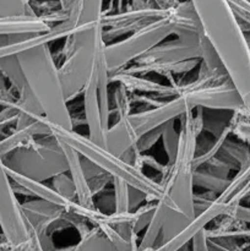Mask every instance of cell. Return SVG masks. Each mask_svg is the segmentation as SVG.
I'll return each instance as SVG.
<instances>
[{
  "label": "cell",
  "instance_id": "6da1fadb",
  "mask_svg": "<svg viewBox=\"0 0 250 251\" xmlns=\"http://www.w3.org/2000/svg\"><path fill=\"white\" fill-rule=\"evenodd\" d=\"M202 36L212 44L250 112V47L228 0H189Z\"/></svg>",
  "mask_w": 250,
  "mask_h": 251
},
{
  "label": "cell",
  "instance_id": "7a4b0ae2",
  "mask_svg": "<svg viewBox=\"0 0 250 251\" xmlns=\"http://www.w3.org/2000/svg\"><path fill=\"white\" fill-rule=\"evenodd\" d=\"M48 43H42L16 54L25 80L41 105L48 124L74 129L73 119L64 96L59 70Z\"/></svg>",
  "mask_w": 250,
  "mask_h": 251
},
{
  "label": "cell",
  "instance_id": "3957f363",
  "mask_svg": "<svg viewBox=\"0 0 250 251\" xmlns=\"http://www.w3.org/2000/svg\"><path fill=\"white\" fill-rule=\"evenodd\" d=\"M49 127H50L51 134L55 136L58 141L73 147L81 156L92 161L112 176L123 179L129 185L141 190L149 196L150 200L159 199L162 194L161 184L159 181H154L153 179L149 178L146 174L142 173L141 168L127 163L126 161L109 151L105 146L92 141L88 136H82L74 129H66V127L51 124H49Z\"/></svg>",
  "mask_w": 250,
  "mask_h": 251
},
{
  "label": "cell",
  "instance_id": "277c9868",
  "mask_svg": "<svg viewBox=\"0 0 250 251\" xmlns=\"http://www.w3.org/2000/svg\"><path fill=\"white\" fill-rule=\"evenodd\" d=\"M103 43L100 21L80 27L66 37L63 48L64 61L58 68L66 102L82 95L96 54Z\"/></svg>",
  "mask_w": 250,
  "mask_h": 251
},
{
  "label": "cell",
  "instance_id": "5b68a950",
  "mask_svg": "<svg viewBox=\"0 0 250 251\" xmlns=\"http://www.w3.org/2000/svg\"><path fill=\"white\" fill-rule=\"evenodd\" d=\"M2 158L9 169L38 181L69 172L65 154L53 134L32 137Z\"/></svg>",
  "mask_w": 250,
  "mask_h": 251
},
{
  "label": "cell",
  "instance_id": "8992f818",
  "mask_svg": "<svg viewBox=\"0 0 250 251\" xmlns=\"http://www.w3.org/2000/svg\"><path fill=\"white\" fill-rule=\"evenodd\" d=\"M0 227L2 235L12 249H37V242L31 227L21 210L12 181L7 174L2 154L0 153Z\"/></svg>",
  "mask_w": 250,
  "mask_h": 251
},
{
  "label": "cell",
  "instance_id": "52a82bcc",
  "mask_svg": "<svg viewBox=\"0 0 250 251\" xmlns=\"http://www.w3.org/2000/svg\"><path fill=\"white\" fill-rule=\"evenodd\" d=\"M103 0H78L75 24L77 28L100 21Z\"/></svg>",
  "mask_w": 250,
  "mask_h": 251
},
{
  "label": "cell",
  "instance_id": "ba28073f",
  "mask_svg": "<svg viewBox=\"0 0 250 251\" xmlns=\"http://www.w3.org/2000/svg\"><path fill=\"white\" fill-rule=\"evenodd\" d=\"M37 15L28 0H0V19Z\"/></svg>",
  "mask_w": 250,
  "mask_h": 251
},
{
  "label": "cell",
  "instance_id": "9c48e42d",
  "mask_svg": "<svg viewBox=\"0 0 250 251\" xmlns=\"http://www.w3.org/2000/svg\"><path fill=\"white\" fill-rule=\"evenodd\" d=\"M235 16L238 17L243 31L250 32V0H228Z\"/></svg>",
  "mask_w": 250,
  "mask_h": 251
},
{
  "label": "cell",
  "instance_id": "30bf717a",
  "mask_svg": "<svg viewBox=\"0 0 250 251\" xmlns=\"http://www.w3.org/2000/svg\"><path fill=\"white\" fill-rule=\"evenodd\" d=\"M59 5H60V9L63 10L64 12H66L69 21L75 26L76 29H77V27H76V24H75V20H76V12H77L78 0H59Z\"/></svg>",
  "mask_w": 250,
  "mask_h": 251
},
{
  "label": "cell",
  "instance_id": "8fae6325",
  "mask_svg": "<svg viewBox=\"0 0 250 251\" xmlns=\"http://www.w3.org/2000/svg\"><path fill=\"white\" fill-rule=\"evenodd\" d=\"M230 216L237 218V220L242 221V222L247 223V225H250V207H245V206L238 205Z\"/></svg>",
  "mask_w": 250,
  "mask_h": 251
},
{
  "label": "cell",
  "instance_id": "7c38bea8",
  "mask_svg": "<svg viewBox=\"0 0 250 251\" xmlns=\"http://www.w3.org/2000/svg\"><path fill=\"white\" fill-rule=\"evenodd\" d=\"M153 1L161 9H171V7L175 6L178 0H153Z\"/></svg>",
  "mask_w": 250,
  "mask_h": 251
},
{
  "label": "cell",
  "instance_id": "4fadbf2b",
  "mask_svg": "<svg viewBox=\"0 0 250 251\" xmlns=\"http://www.w3.org/2000/svg\"><path fill=\"white\" fill-rule=\"evenodd\" d=\"M2 56H5V51H4V49L0 47V58H2Z\"/></svg>",
  "mask_w": 250,
  "mask_h": 251
},
{
  "label": "cell",
  "instance_id": "5bb4252c",
  "mask_svg": "<svg viewBox=\"0 0 250 251\" xmlns=\"http://www.w3.org/2000/svg\"><path fill=\"white\" fill-rule=\"evenodd\" d=\"M28 1H29V4H31V0H28Z\"/></svg>",
  "mask_w": 250,
  "mask_h": 251
}]
</instances>
